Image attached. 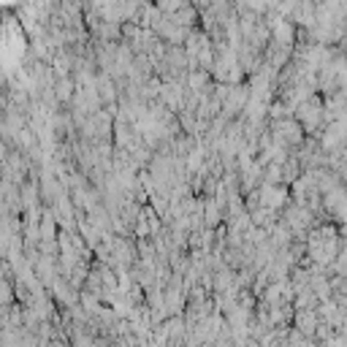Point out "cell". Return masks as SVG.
<instances>
[{
  "instance_id": "obj_1",
  "label": "cell",
  "mask_w": 347,
  "mask_h": 347,
  "mask_svg": "<svg viewBox=\"0 0 347 347\" xmlns=\"http://www.w3.org/2000/svg\"><path fill=\"white\" fill-rule=\"evenodd\" d=\"M345 100H347V87H345Z\"/></svg>"
}]
</instances>
